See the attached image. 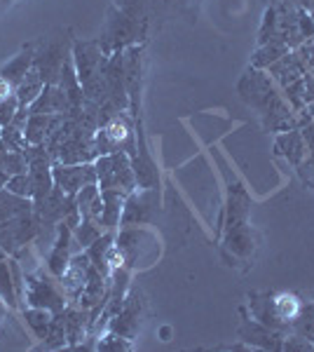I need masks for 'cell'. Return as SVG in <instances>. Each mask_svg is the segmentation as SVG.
Segmentation results:
<instances>
[{"label": "cell", "instance_id": "1", "mask_svg": "<svg viewBox=\"0 0 314 352\" xmlns=\"http://www.w3.org/2000/svg\"><path fill=\"white\" fill-rule=\"evenodd\" d=\"M237 94L244 104L258 113L262 127L267 132L279 134V132H287V129L298 127V120L293 116L295 111L291 109L289 101L282 96L275 80L267 76V71L249 66L237 82Z\"/></svg>", "mask_w": 314, "mask_h": 352}, {"label": "cell", "instance_id": "2", "mask_svg": "<svg viewBox=\"0 0 314 352\" xmlns=\"http://www.w3.org/2000/svg\"><path fill=\"white\" fill-rule=\"evenodd\" d=\"M96 184L101 190H120L124 195L136 190V179L131 172V160L124 151L106 153L94 160Z\"/></svg>", "mask_w": 314, "mask_h": 352}, {"label": "cell", "instance_id": "3", "mask_svg": "<svg viewBox=\"0 0 314 352\" xmlns=\"http://www.w3.org/2000/svg\"><path fill=\"white\" fill-rule=\"evenodd\" d=\"M159 209V186L157 188H141L124 197L122 219L120 228H131V226H144L155 219Z\"/></svg>", "mask_w": 314, "mask_h": 352}, {"label": "cell", "instance_id": "4", "mask_svg": "<svg viewBox=\"0 0 314 352\" xmlns=\"http://www.w3.org/2000/svg\"><path fill=\"white\" fill-rule=\"evenodd\" d=\"M71 59H73L78 80L82 87L104 76V68L108 64V56L101 43H76L73 45Z\"/></svg>", "mask_w": 314, "mask_h": 352}, {"label": "cell", "instance_id": "5", "mask_svg": "<svg viewBox=\"0 0 314 352\" xmlns=\"http://www.w3.org/2000/svg\"><path fill=\"white\" fill-rule=\"evenodd\" d=\"M52 176H54L56 188L61 192H66V195L76 197L80 188H85L87 184H96V167H94V162H85V164L54 162Z\"/></svg>", "mask_w": 314, "mask_h": 352}, {"label": "cell", "instance_id": "6", "mask_svg": "<svg viewBox=\"0 0 314 352\" xmlns=\"http://www.w3.org/2000/svg\"><path fill=\"white\" fill-rule=\"evenodd\" d=\"M26 300L33 308H45L49 312H61L66 308L64 294L54 287V282H49L43 275H26Z\"/></svg>", "mask_w": 314, "mask_h": 352}, {"label": "cell", "instance_id": "7", "mask_svg": "<svg viewBox=\"0 0 314 352\" xmlns=\"http://www.w3.org/2000/svg\"><path fill=\"white\" fill-rule=\"evenodd\" d=\"M141 312H144V300H141V294L136 289L124 296L122 308L117 310V315L111 320V331L117 333L122 338H134L141 329Z\"/></svg>", "mask_w": 314, "mask_h": 352}, {"label": "cell", "instance_id": "8", "mask_svg": "<svg viewBox=\"0 0 314 352\" xmlns=\"http://www.w3.org/2000/svg\"><path fill=\"white\" fill-rule=\"evenodd\" d=\"M129 160H131V172H134L136 179V188H157L159 172H157V164L153 162L150 153H148L144 134H141V124L136 129V153Z\"/></svg>", "mask_w": 314, "mask_h": 352}, {"label": "cell", "instance_id": "9", "mask_svg": "<svg viewBox=\"0 0 314 352\" xmlns=\"http://www.w3.org/2000/svg\"><path fill=\"white\" fill-rule=\"evenodd\" d=\"M284 336L287 333H279L275 329L260 324L258 320H254V317H247L244 315L242 324H239V338L244 340V343H249L251 348H260V350H282L284 345Z\"/></svg>", "mask_w": 314, "mask_h": 352}, {"label": "cell", "instance_id": "10", "mask_svg": "<svg viewBox=\"0 0 314 352\" xmlns=\"http://www.w3.org/2000/svg\"><path fill=\"white\" fill-rule=\"evenodd\" d=\"M99 157L96 153L94 136H78L71 134L64 139V144L59 146L54 162H64V164H85V162H94Z\"/></svg>", "mask_w": 314, "mask_h": 352}, {"label": "cell", "instance_id": "11", "mask_svg": "<svg viewBox=\"0 0 314 352\" xmlns=\"http://www.w3.org/2000/svg\"><path fill=\"white\" fill-rule=\"evenodd\" d=\"M66 61H68V54H66L64 45L49 43V45H45L43 52H36V64H33V68L40 73L45 85H56Z\"/></svg>", "mask_w": 314, "mask_h": 352}, {"label": "cell", "instance_id": "12", "mask_svg": "<svg viewBox=\"0 0 314 352\" xmlns=\"http://www.w3.org/2000/svg\"><path fill=\"white\" fill-rule=\"evenodd\" d=\"M73 254H76V247H73V230L68 228L66 223H59L56 226V240H54L52 254L47 256V268L52 272V277L61 280V275H64L68 263H71Z\"/></svg>", "mask_w": 314, "mask_h": 352}, {"label": "cell", "instance_id": "13", "mask_svg": "<svg viewBox=\"0 0 314 352\" xmlns=\"http://www.w3.org/2000/svg\"><path fill=\"white\" fill-rule=\"evenodd\" d=\"M305 73H307V66L295 50H289L282 59H277L275 64L267 68V76H270L272 80H275V85H279L282 89L289 87L291 82H295L298 78H302Z\"/></svg>", "mask_w": 314, "mask_h": 352}, {"label": "cell", "instance_id": "14", "mask_svg": "<svg viewBox=\"0 0 314 352\" xmlns=\"http://www.w3.org/2000/svg\"><path fill=\"white\" fill-rule=\"evenodd\" d=\"M275 155L284 157L291 167H298V164L307 157V144L302 139V132L298 127L287 129V132H279L275 139Z\"/></svg>", "mask_w": 314, "mask_h": 352}, {"label": "cell", "instance_id": "15", "mask_svg": "<svg viewBox=\"0 0 314 352\" xmlns=\"http://www.w3.org/2000/svg\"><path fill=\"white\" fill-rule=\"evenodd\" d=\"M31 113H45V116H68L71 106L64 94V89L59 85H45V89L40 92V96L28 106Z\"/></svg>", "mask_w": 314, "mask_h": 352}, {"label": "cell", "instance_id": "16", "mask_svg": "<svg viewBox=\"0 0 314 352\" xmlns=\"http://www.w3.org/2000/svg\"><path fill=\"white\" fill-rule=\"evenodd\" d=\"M66 120V116H45V113H31L24 127L26 144H45L49 139V134L54 129L61 127V122Z\"/></svg>", "mask_w": 314, "mask_h": 352}, {"label": "cell", "instance_id": "17", "mask_svg": "<svg viewBox=\"0 0 314 352\" xmlns=\"http://www.w3.org/2000/svg\"><path fill=\"white\" fill-rule=\"evenodd\" d=\"M270 300H272V310H275L277 322L282 324L284 331H291V324L298 317V312L302 308L305 300H300L298 294L293 292H270Z\"/></svg>", "mask_w": 314, "mask_h": 352}, {"label": "cell", "instance_id": "18", "mask_svg": "<svg viewBox=\"0 0 314 352\" xmlns=\"http://www.w3.org/2000/svg\"><path fill=\"white\" fill-rule=\"evenodd\" d=\"M225 252H232V256L237 258H251L256 252V240H254V230L249 223H239L232 228H225Z\"/></svg>", "mask_w": 314, "mask_h": 352}, {"label": "cell", "instance_id": "19", "mask_svg": "<svg viewBox=\"0 0 314 352\" xmlns=\"http://www.w3.org/2000/svg\"><path fill=\"white\" fill-rule=\"evenodd\" d=\"M33 64H36V47L28 45V47H24L14 56V59H10L8 64L0 68V80H5L10 87L16 89V85L28 76V71L33 68Z\"/></svg>", "mask_w": 314, "mask_h": 352}, {"label": "cell", "instance_id": "20", "mask_svg": "<svg viewBox=\"0 0 314 352\" xmlns=\"http://www.w3.org/2000/svg\"><path fill=\"white\" fill-rule=\"evenodd\" d=\"M33 212V200L31 197H19L8 188L0 190V226L10 223L12 219H19L24 214Z\"/></svg>", "mask_w": 314, "mask_h": 352}, {"label": "cell", "instance_id": "21", "mask_svg": "<svg viewBox=\"0 0 314 352\" xmlns=\"http://www.w3.org/2000/svg\"><path fill=\"white\" fill-rule=\"evenodd\" d=\"M124 192L120 190H101V200H104V212H101V226L106 230L120 228V219H122V207H124Z\"/></svg>", "mask_w": 314, "mask_h": 352}, {"label": "cell", "instance_id": "22", "mask_svg": "<svg viewBox=\"0 0 314 352\" xmlns=\"http://www.w3.org/2000/svg\"><path fill=\"white\" fill-rule=\"evenodd\" d=\"M249 209H251V200H249L247 190H244L242 186L230 188V197H227L225 228H232V226H239V223H249Z\"/></svg>", "mask_w": 314, "mask_h": 352}, {"label": "cell", "instance_id": "23", "mask_svg": "<svg viewBox=\"0 0 314 352\" xmlns=\"http://www.w3.org/2000/svg\"><path fill=\"white\" fill-rule=\"evenodd\" d=\"M28 176H31L33 186V202H40L54 190V176H52V164H36V167H28Z\"/></svg>", "mask_w": 314, "mask_h": 352}, {"label": "cell", "instance_id": "24", "mask_svg": "<svg viewBox=\"0 0 314 352\" xmlns=\"http://www.w3.org/2000/svg\"><path fill=\"white\" fill-rule=\"evenodd\" d=\"M101 235H104V226L96 219L82 217V221H80L76 226V230H73V247H76V254L85 252V249H87L89 244H94Z\"/></svg>", "mask_w": 314, "mask_h": 352}, {"label": "cell", "instance_id": "25", "mask_svg": "<svg viewBox=\"0 0 314 352\" xmlns=\"http://www.w3.org/2000/svg\"><path fill=\"white\" fill-rule=\"evenodd\" d=\"M0 300L10 308H16V287L12 280V268H10V256L3 247H0Z\"/></svg>", "mask_w": 314, "mask_h": 352}, {"label": "cell", "instance_id": "26", "mask_svg": "<svg viewBox=\"0 0 314 352\" xmlns=\"http://www.w3.org/2000/svg\"><path fill=\"white\" fill-rule=\"evenodd\" d=\"M43 89H45L43 78H40V73L36 71V68H31V71H28V76L19 85H16V89H14L16 99H19V106L28 109V106H31L33 101H36L38 96H40Z\"/></svg>", "mask_w": 314, "mask_h": 352}, {"label": "cell", "instance_id": "27", "mask_svg": "<svg viewBox=\"0 0 314 352\" xmlns=\"http://www.w3.org/2000/svg\"><path fill=\"white\" fill-rule=\"evenodd\" d=\"M289 52L287 45L282 43H267V45H258V50L251 56V66L254 68H260V71H267L277 59H282L284 54Z\"/></svg>", "mask_w": 314, "mask_h": 352}, {"label": "cell", "instance_id": "28", "mask_svg": "<svg viewBox=\"0 0 314 352\" xmlns=\"http://www.w3.org/2000/svg\"><path fill=\"white\" fill-rule=\"evenodd\" d=\"M52 317H54V312H49L45 308H33V305H28V310H24V320L28 329H31V331L36 333V338L40 340H45V336H47Z\"/></svg>", "mask_w": 314, "mask_h": 352}, {"label": "cell", "instance_id": "29", "mask_svg": "<svg viewBox=\"0 0 314 352\" xmlns=\"http://www.w3.org/2000/svg\"><path fill=\"white\" fill-rule=\"evenodd\" d=\"M289 333H295V336L310 340L314 345V303H302V308L298 312V317L293 320V324H291Z\"/></svg>", "mask_w": 314, "mask_h": 352}, {"label": "cell", "instance_id": "30", "mask_svg": "<svg viewBox=\"0 0 314 352\" xmlns=\"http://www.w3.org/2000/svg\"><path fill=\"white\" fill-rule=\"evenodd\" d=\"M19 109L21 106H19V99H16L14 89L5 80H0V127L12 122Z\"/></svg>", "mask_w": 314, "mask_h": 352}, {"label": "cell", "instance_id": "31", "mask_svg": "<svg viewBox=\"0 0 314 352\" xmlns=\"http://www.w3.org/2000/svg\"><path fill=\"white\" fill-rule=\"evenodd\" d=\"M43 343H45V348H49V350L64 348V345L68 343L64 317H61V312H56V315L52 317V324H49V331H47V336H45Z\"/></svg>", "mask_w": 314, "mask_h": 352}, {"label": "cell", "instance_id": "32", "mask_svg": "<svg viewBox=\"0 0 314 352\" xmlns=\"http://www.w3.org/2000/svg\"><path fill=\"white\" fill-rule=\"evenodd\" d=\"M0 139L5 141V146H8V151H24L26 148V136H24V129H19L16 124H5V127H0Z\"/></svg>", "mask_w": 314, "mask_h": 352}, {"label": "cell", "instance_id": "33", "mask_svg": "<svg viewBox=\"0 0 314 352\" xmlns=\"http://www.w3.org/2000/svg\"><path fill=\"white\" fill-rule=\"evenodd\" d=\"M3 169L10 176L26 174L28 172V160H26L24 151H8V155H5V160H3Z\"/></svg>", "mask_w": 314, "mask_h": 352}, {"label": "cell", "instance_id": "34", "mask_svg": "<svg viewBox=\"0 0 314 352\" xmlns=\"http://www.w3.org/2000/svg\"><path fill=\"white\" fill-rule=\"evenodd\" d=\"M5 188H8L10 192H14V195H19V197H31L33 195V186H31V176H28V172L10 176Z\"/></svg>", "mask_w": 314, "mask_h": 352}, {"label": "cell", "instance_id": "35", "mask_svg": "<svg viewBox=\"0 0 314 352\" xmlns=\"http://www.w3.org/2000/svg\"><path fill=\"white\" fill-rule=\"evenodd\" d=\"M99 350H131V343L129 338H122L117 336V333H108V336H104L99 340V345H96Z\"/></svg>", "mask_w": 314, "mask_h": 352}, {"label": "cell", "instance_id": "36", "mask_svg": "<svg viewBox=\"0 0 314 352\" xmlns=\"http://www.w3.org/2000/svg\"><path fill=\"white\" fill-rule=\"evenodd\" d=\"M295 5H298L300 10H305V12H310L312 14V19H314V0H293Z\"/></svg>", "mask_w": 314, "mask_h": 352}, {"label": "cell", "instance_id": "37", "mask_svg": "<svg viewBox=\"0 0 314 352\" xmlns=\"http://www.w3.org/2000/svg\"><path fill=\"white\" fill-rule=\"evenodd\" d=\"M8 179H10V174H8V172H5V169H3V167H0V190H3V188H5V186H8Z\"/></svg>", "mask_w": 314, "mask_h": 352}, {"label": "cell", "instance_id": "38", "mask_svg": "<svg viewBox=\"0 0 314 352\" xmlns=\"http://www.w3.org/2000/svg\"><path fill=\"white\" fill-rule=\"evenodd\" d=\"M5 155H8V146H5V141L0 139V167H3V160H5Z\"/></svg>", "mask_w": 314, "mask_h": 352}, {"label": "cell", "instance_id": "39", "mask_svg": "<svg viewBox=\"0 0 314 352\" xmlns=\"http://www.w3.org/2000/svg\"><path fill=\"white\" fill-rule=\"evenodd\" d=\"M3 312H5V308H3V305H0V317H3Z\"/></svg>", "mask_w": 314, "mask_h": 352}]
</instances>
